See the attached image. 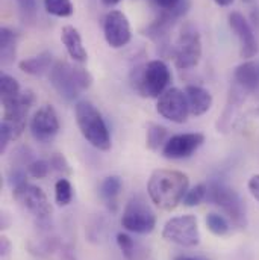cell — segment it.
Listing matches in <instances>:
<instances>
[{
	"label": "cell",
	"instance_id": "33",
	"mask_svg": "<svg viewBox=\"0 0 259 260\" xmlns=\"http://www.w3.org/2000/svg\"><path fill=\"white\" fill-rule=\"evenodd\" d=\"M155 8L159 9V12H168L175 11L184 0H150Z\"/></svg>",
	"mask_w": 259,
	"mask_h": 260
},
{
	"label": "cell",
	"instance_id": "18",
	"mask_svg": "<svg viewBox=\"0 0 259 260\" xmlns=\"http://www.w3.org/2000/svg\"><path fill=\"white\" fill-rule=\"evenodd\" d=\"M234 79L243 91L253 92L259 86V67L252 61H244L235 68Z\"/></svg>",
	"mask_w": 259,
	"mask_h": 260
},
{
	"label": "cell",
	"instance_id": "3",
	"mask_svg": "<svg viewBox=\"0 0 259 260\" xmlns=\"http://www.w3.org/2000/svg\"><path fill=\"white\" fill-rule=\"evenodd\" d=\"M49 77L52 86L65 102H73L93 85V76L85 68L63 59L53 64Z\"/></svg>",
	"mask_w": 259,
	"mask_h": 260
},
{
	"label": "cell",
	"instance_id": "29",
	"mask_svg": "<svg viewBox=\"0 0 259 260\" xmlns=\"http://www.w3.org/2000/svg\"><path fill=\"white\" fill-rule=\"evenodd\" d=\"M50 164L49 160H43V159H35L32 160L27 167H26V171L31 177L34 179H44L47 177L49 171H50Z\"/></svg>",
	"mask_w": 259,
	"mask_h": 260
},
{
	"label": "cell",
	"instance_id": "13",
	"mask_svg": "<svg viewBox=\"0 0 259 260\" xmlns=\"http://www.w3.org/2000/svg\"><path fill=\"white\" fill-rule=\"evenodd\" d=\"M205 136L202 133H179L165 142L162 147V156L171 160H181L193 156L203 145Z\"/></svg>",
	"mask_w": 259,
	"mask_h": 260
},
{
	"label": "cell",
	"instance_id": "11",
	"mask_svg": "<svg viewBox=\"0 0 259 260\" xmlns=\"http://www.w3.org/2000/svg\"><path fill=\"white\" fill-rule=\"evenodd\" d=\"M156 111L158 114L176 124H182L187 121L190 115V106L188 100L184 91L179 88H168L156 103Z\"/></svg>",
	"mask_w": 259,
	"mask_h": 260
},
{
	"label": "cell",
	"instance_id": "20",
	"mask_svg": "<svg viewBox=\"0 0 259 260\" xmlns=\"http://www.w3.org/2000/svg\"><path fill=\"white\" fill-rule=\"evenodd\" d=\"M17 41L18 37L9 27L0 29V61L2 65H9L14 62L17 55Z\"/></svg>",
	"mask_w": 259,
	"mask_h": 260
},
{
	"label": "cell",
	"instance_id": "36",
	"mask_svg": "<svg viewBox=\"0 0 259 260\" xmlns=\"http://www.w3.org/2000/svg\"><path fill=\"white\" fill-rule=\"evenodd\" d=\"M218 6H231L235 0H214Z\"/></svg>",
	"mask_w": 259,
	"mask_h": 260
},
{
	"label": "cell",
	"instance_id": "6",
	"mask_svg": "<svg viewBox=\"0 0 259 260\" xmlns=\"http://www.w3.org/2000/svg\"><path fill=\"white\" fill-rule=\"evenodd\" d=\"M206 200L208 203L218 206L237 227L247 225L244 201L234 188L227 186L223 182H211L208 185Z\"/></svg>",
	"mask_w": 259,
	"mask_h": 260
},
{
	"label": "cell",
	"instance_id": "10",
	"mask_svg": "<svg viewBox=\"0 0 259 260\" xmlns=\"http://www.w3.org/2000/svg\"><path fill=\"white\" fill-rule=\"evenodd\" d=\"M12 197L24 210H27L38 219H46L52 212V207H50V203H49L46 192L32 183L26 182V183L14 188Z\"/></svg>",
	"mask_w": 259,
	"mask_h": 260
},
{
	"label": "cell",
	"instance_id": "26",
	"mask_svg": "<svg viewBox=\"0 0 259 260\" xmlns=\"http://www.w3.org/2000/svg\"><path fill=\"white\" fill-rule=\"evenodd\" d=\"M55 200L63 207L68 206L73 200V186L64 177L55 183Z\"/></svg>",
	"mask_w": 259,
	"mask_h": 260
},
{
	"label": "cell",
	"instance_id": "24",
	"mask_svg": "<svg viewBox=\"0 0 259 260\" xmlns=\"http://www.w3.org/2000/svg\"><path fill=\"white\" fill-rule=\"evenodd\" d=\"M20 92H21V89H20L18 82L12 76L3 73L0 76V100H8V99L17 97Z\"/></svg>",
	"mask_w": 259,
	"mask_h": 260
},
{
	"label": "cell",
	"instance_id": "32",
	"mask_svg": "<svg viewBox=\"0 0 259 260\" xmlns=\"http://www.w3.org/2000/svg\"><path fill=\"white\" fill-rule=\"evenodd\" d=\"M26 179H27V171H24L18 167L12 168L8 174V182L12 188H17V186L26 183Z\"/></svg>",
	"mask_w": 259,
	"mask_h": 260
},
{
	"label": "cell",
	"instance_id": "25",
	"mask_svg": "<svg viewBox=\"0 0 259 260\" xmlns=\"http://www.w3.org/2000/svg\"><path fill=\"white\" fill-rule=\"evenodd\" d=\"M206 225H208V230L215 236H224L229 233V229H231L226 218L220 213H209L206 216Z\"/></svg>",
	"mask_w": 259,
	"mask_h": 260
},
{
	"label": "cell",
	"instance_id": "23",
	"mask_svg": "<svg viewBox=\"0 0 259 260\" xmlns=\"http://www.w3.org/2000/svg\"><path fill=\"white\" fill-rule=\"evenodd\" d=\"M44 2V9L55 17H70L74 12L71 0H43Z\"/></svg>",
	"mask_w": 259,
	"mask_h": 260
},
{
	"label": "cell",
	"instance_id": "35",
	"mask_svg": "<svg viewBox=\"0 0 259 260\" xmlns=\"http://www.w3.org/2000/svg\"><path fill=\"white\" fill-rule=\"evenodd\" d=\"M11 250H12L11 241H9L6 236H2V238H0V256H2V257H8L9 253H11Z\"/></svg>",
	"mask_w": 259,
	"mask_h": 260
},
{
	"label": "cell",
	"instance_id": "17",
	"mask_svg": "<svg viewBox=\"0 0 259 260\" xmlns=\"http://www.w3.org/2000/svg\"><path fill=\"white\" fill-rule=\"evenodd\" d=\"M61 41L65 46L70 58L74 61V62H85L88 59V53L83 47V43H82V38H80V34L76 27L73 26H64L63 30H61Z\"/></svg>",
	"mask_w": 259,
	"mask_h": 260
},
{
	"label": "cell",
	"instance_id": "2",
	"mask_svg": "<svg viewBox=\"0 0 259 260\" xmlns=\"http://www.w3.org/2000/svg\"><path fill=\"white\" fill-rule=\"evenodd\" d=\"M35 103L32 91H21L17 97L2 100L3 120L0 124V153H5L9 142L18 139L26 130L27 114Z\"/></svg>",
	"mask_w": 259,
	"mask_h": 260
},
{
	"label": "cell",
	"instance_id": "38",
	"mask_svg": "<svg viewBox=\"0 0 259 260\" xmlns=\"http://www.w3.org/2000/svg\"><path fill=\"white\" fill-rule=\"evenodd\" d=\"M175 260H203V259H198V257H190V256H179V257H176Z\"/></svg>",
	"mask_w": 259,
	"mask_h": 260
},
{
	"label": "cell",
	"instance_id": "31",
	"mask_svg": "<svg viewBox=\"0 0 259 260\" xmlns=\"http://www.w3.org/2000/svg\"><path fill=\"white\" fill-rule=\"evenodd\" d=\"M49 164H50V167H52L55 171H58V173H63V174H70V173H71L67 159H65L63 154H60V153L52 154L50 159H49Z\"/></svg>",
	"mask_w": 259,
	"mask_h": 260
},
{
	"label": "cell",
	"instance_id": "34",
	"mask_svg": "<svg viewBox=\"0 0 259 260\" xmlns=\"http://www.w3.org/2000/svg\"><path fill=\"white\" fill-rule=\"evenodd\" d=\"M247 188H249V192L252 194V197L259 203V174H255L249 179Z\"/></svg>",
	"mask_w": 259,
	"mask_h": 260
},
{
	"label": "cell",
	"instance_id": "28",
	"mask_svg": "<svg viewBox=\"0 0 259 260\" xmlns=\"http://www.w3.org/2000/svg\"><path fill=\"white\" fill-rule=\"evenodd\" d=\"M117 245L120 248V251L123 253V256L126 260L136 259V244L133 242V239L126 233H119L117 235Z\"/></svg>",
	"mask_w": 259,
	"mask_h": 260
},
{
	"label": "cell",
	"instance_id": "9",
	"mask_svg": "<svg viewBox=\"0 0 259 260\" xmlns=\"http://www.w3.org/2000/svg\"><path fill=\"white\" fill-rule=\"evenodd\" d=\"M162 238L181 247H195L200 242L198 224L194 215H181L168 219L162 230Z\"/></svg>",
	"mask_w": 259,
	"mask_h": 260
},
{
	"label": "cell",
	"instance_id": "21",
	"mask_svg": "<svg viewBox=\"0 0 259 260\" xmlns=\"http://www.w3.org/2000/svg\"><path fill=\"white\" fill-rule=\"evenodd\" d=\"M167 135H168V132H167V129H165L164 126L150 123L149 127H147V136H146V144H147V147H149L152 151L159 150V148L164 147L165 142L168 141V139H167Z\"/></svg>",
	"mask_w": 259,
	"mask_h": 260
},
{
	"label": "cell",
	"instance_id": "19",
	"mask_svg": "<svg viewBox=\"0 0 259 260\" xmlns=\"http://www.w3.org/2000/svg\"><path fill=\"white\" fill-rule=\"evenodd\" d=\"M52 62H53L52 53L50 52H41L37 56L20 61L18 68L29 76H43L46 73H50V70L53 67Z\"/></svg>",
	"mask_w": 259,
	"mask_h": 260
},
{
	"label": "cell",
	"instance_id": "12",
	"mask_svg": "<svg viewBox=\"0 0 259 260\" xmlns=\"http://www.w3.org/2000/svg\"><path fill=\"white\" fill-rule=\"evenodd\" d=\"M103 34L106 43L112 49H122L128 46L132 38L128 17L122 11H109L103 20Z\"/></svg>",
	"mask_w": 259,
	"mask_h": 260
},
{
	"label": "cell",
	"instance_id": "14",
	"mask_svg": "<svg viewBox=\"0 0 259 260\" xmlns=\"http://www.w3.org/2000/svg\"><path fill=\"white\" fill-rule=\"evenodd\" d=\"M60 118L50 105L41 106L31 120V133L38 142H50L60 133Z\"/></svg>",
	"mask_w": 259,
	"mask_h": 260
},
{
	"label": "cell",
	"instance_id": "5",
	"mask_svg": "<svg viewBox=\"0 0 259 260\" xmlns=\"http://www.w3.org/2000/svg\"><path fill=\"white\" fill-rule=\"evenodd\" d=\"M132 86L133 89L149 99H159L167 89L171 82V73L168 65L161 59L150 61L142 67L133 68L132 76Z\"/></svg>",
	"mask_w": 259,
	"mask_h": 260
},
{
	"label": "cell",
	"instance_id": "22",
	"mask_svg": "<svg viewBox=\"0 0 259 260\" xmlns=\"http://www.w3.org/2000/svg\"><path fill=\"white\" fill-rule=\"evenodd\" d=\"M122 191V179L119 176H109L106 177L100 185V197L109 204H116V198Z\"/></svg>",
	"mask_w": 259,
	"mask_h": 260
},
{
	"label": "cell",
	"instance_id": "37",
	"mask_svg": "<svg viewBox=\"0 0 259 260\" xmlns=\"http://www.w3.org/2000/svg\"><path fill=\"white\" fill-rule=\"evenodd\" d=\"M122 0H102V3L103 5H106V6H114V5H117V3H120Z\"/></svg>",
	"mask_w": 259,
	"mask_h": 260
},
{
	"label": "cell",
	"instance_id": "30",
	"mask_svg": "<svg viewBox=\"0 0 259 260\" xmlns=\"http://www.w3.org/2000/svg\"><path fill=\"white\" fill-rule=\"evenodd\" d=\"M24 23L32 24L37 18V0H15Z\"/></svg>",
	"mask_w": 259,
	"mask_h": 260
},
{
	"label": "cell",
	"instance_id": "16",
	"mask_svg": "<svg viewBox=\"0 0 259 260\" xmlns=\"http://www.w3.org/2000/svg\"><path fill=\"white\" fill-rule=\"evenodd\" d=\"M185 95L190 106V114L193 117L205 115L212 106V95L208 89L198 85H188L185 88Z\"/></svg>",
	"mask_w": 259,
	"mask_h": 260
},
{
	"label": "cell",
	"instance_id": "1",
	"mask_svg": "<svg viewBox=\"0 0 259 260\" xmlns=\"http://www.w3.org/2000/svg\"><path fill=\"white\" fill-rule=\"evenodd\" d=\"M188 176L178 170H155L147 183L152 203L164 210H173L182 203L188 191Z\"/></svg>",
	"mask_w": 259,
	"mask_h": 260
},
{
	"label": "cell",
	"instance_id": "4",
	"mask_svg": "<svg viewBox=\"0 0 259 260\" xmlns=\"http://www.w3.org/2000/svg\"><path fill=\"white\" fill-rule=\"evenodd\" d=\"M76 123L80 130L82 136L97 150L108 151L111 148V135L108 126L102 117V114L97 111V108L88 102L80 100L76 103L74 108Z\"/></svg>",
	"mask_w": 259,
	"mask_h": 260
},
{
	"label": "cell",
	"instance_id": "7",
	"mask_svg": "<svg viewBox=\"0 0 259 260\" xmlns=\"http://www.w3.org/2000/svg\"><path fill=\"white\" fill-rule=\"evenodd\" d=\"M122 225L132 233L147 235L152 233L156 225V216L152 207L141 195L132 197L125 206Z\"/></svg>",
	"mask_w": 259,
	"mask_h": 260
},
{
	"label": "cell",
	"instance_id": "8",
	"mask_svg": "<svg viewBox=\"0 0 259 260\" xmlns=\"http://www.w3.org/2000/svg\"><path fill=\"white\" fill-rule=\"evenodd\" d=\"M175 64L179 70L194 68L202 58V38L193 24L182 26L176 46L173 47Z\"/></svg>",
	"mask_w": 259,
	"mask_h": 260
},
{
	"label": "cell",
	"instance_id": "40",
	"mask_svg": "<svg viewBox=\"0 0 259 260\" xmlns=\"http://www.w3.org/2000/svg\"><path fill=\"white\" fill-rule=\"evenodd\" d=\"M68 260H73V259H68Z\"/></svg>",
	"mask_w": 259,
	"mask_h": 260
},
{
	"label": "cell",
	"instance_id": "15",
	"mask_svg": "<svg viewBox=\"0 0 259 260\" xmlns=\"http://www.w3.org/2000/svg\"><path fill=\"white\" fill-rule=\"evenodd\" d=\"M229 26L240 41L241 58L246 61H250L258 53V40L255 37V32L250 23L241 12L234 11L229 14Z\"/></svg>",
	"mask_w": 259,
	"mask_h": 260
},
{
	"label": "cell",
	"instance_id": "27",
	"mask_svg": "<svg viewBox=\"0 0 259 260\" xmlns=\"http://www.w3.org/2000/svg\"><path fill=\"white\" fill-rule=\"evenodd\" d=\"M206 192H208V185L198 183V185H195L194 188H191V189L187 191V194L184 197L182 203H184L187 207L198 206L203 200H206Z\"/></svg>",
	"mask_w": 259,
	"mask_h": 260
},
{
	"label": "cell",
	"instance_id": "39",
	"mask_svg": "<svg viewBox=\"0 0 259 260\" xmlns=\"http://www.w3.org/2000/svg\"><path fill=\"white\" fill-rule=\"evenodd\" d=\"M243 2H246V3H250V2H253V0H243Z\"/></svg>",
	"mask_w": 259,
	"mask_h": 260
}]
</instances>
